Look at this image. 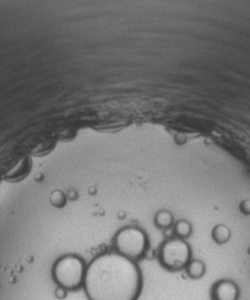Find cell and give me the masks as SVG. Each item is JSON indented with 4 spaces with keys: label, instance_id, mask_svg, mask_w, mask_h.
Masks as SVG:
<instances>
[{
    "label": "cell",
    "instance_id": "8fae6325",
    "mask_svg": "<svg viewBox=\"0 0 250 300\" xmlns=\"http://www.w3.org/2000/svg\"><path fill=\"white\" fill-rule=\"evenodd\" d=\"M241 210L243 211L246 214H250V202L249 200H246L241 204Z\"/></svg>",
    "mask_w": 250,
    "mask_h": 300
},
{
    "label": "cell",
    "instance_id": "6da1fadb",
    "mask_svg": "<svg viewBox=\"0 0 250 300\" xmlns=\"http://www.w3.org/2000/svg\"><path fill=\"white\" fill-rule=\"evenodd\" d=\"M84 283L89 300H137L142 277L132 260L119 253H107L91 262Z\"/></svg>",
    "mask_w": 250,
    "mask_h": 300
},
{
    "label": "cell",
    "instance_id": "ba28073f",
    "mask_svg": "<svg viewBox=\"0 0 250 300\" xmlns=\"http://www.w3.org/2000/svg\"><path fill=\"white\" fill-rule=\"evenodd\" d=\"M188 277L192 279H200L205 274V264L199 260L190 261V263L186 267Z\"/></svg>",
    "mask_w": 250,
    "mask_h": 300
},
{
    "label": "cell",
    "instance_id": "52a82bcc",
    "mask_svg": "<svg viewBox=\"0 0 250 300\" xmlns=\"http://www.w3.org/2000/svg\"><path fill=\"white\" fill-rule=\"evenodd\" d=\"M230 236L231 232L230 230H229V227L223 224L217 225V226H214V230H212V238H214V242L218 243V244H224V243H227L228 241L230 240Z\"/></svg>",
    "mask_w": 250,
    "mask_h": 300
},
{
    "label": "cell",
    "instance_id": "8992f818",
    "mask_svg": "<svg viewBox=\"0 0 250 300\" xmlns=\"http://www.w3.org/2000/svg\"><path fill=\"white\" fill-rule=\"evenodd\" d=\"M155 225L160 229H169L174 223V218H173V214L167 210H161L155 214V218H154Z\"/></svg>",
    "mask_w": 250,
    "mask_h": 300
},
{
    "label": "cell",
    "instance_id": "5b68a950",
    "mask_svg": "<svg viewBox=\"0 0 250 300\" xmlns=\"http://www.w3.org/2000/svg\"><path fill=\"white\" fill-rule=\"evenodd\" d=\"M238 296V289L232 281H218L212 288V297L214 300H236Z\"/></svg>",
    "mask_w": 250,
    "mask_h": 300
},
{
    "label": "cell",
    "instance_id": "277c9868",
    "mask_svg": "<svg viewBox=\"0 0 250 300\" xmlns=\"http://www.w3.org/2000/svg\"><path fill=\"white\" fill-rule=\"evenodd\" d=\"M191 259V248L181 238L166 241L160 249V261L167 269L181 270L187 267Z\"/></svg>",
    "mask_w": 250,
    "mask_h": 300
},
{
    "label": "cell",
    "instance_id": "7a4b0ae2",
    "mask_svg": "<svg viewBox=\"0 0 250 300\" xmlns=\"http://www.w3.org/2000/svg\"><path fill=\"white\" fill-rule=\"evenodd\" d=\"M86 268L81 257L69 254L55 262L53 278L63 291H75L85 281Z\"/></svg>",
    "mask_w": 250,
    "mask_h": 300
},
{
    "label": "cell",
    "instance_id": "30bf717a",
    "mask_svg": "<svg viewBox=\"0 0 250 300\" xmlns=\"http://www.w3.org/2000/svg\"><path fill=\"white\" fill-rule=\"evenodd\" d=\"M50 200H52V204L54 206H57V207H61L66 204V195L65 193L61 191H55L52 193V197H50Z\"/></svg>",
    "mask_w": 250,
    "mask_h": 300
},
{
    "label": "cell",
    "instance_id": "9c48e42d",
    "mask_svg": "<svg viewBox=\"0 0 250 300\" xmlns=\"http://www.w3.org/2000/svg\"><path fill=\"white\" fill-rule=\"evenodd\" d=\"M174 232L181 240L182 238L190 237L191 234H192V225H191L190 222L185 221V219L178 221L174 225Z\"/></svg>",
    "mask_w": 250,
    "mask_h": 300
},
{
    "label": "cell",
    "instance_id": "3957f363",
    "mask_svg": "<svg viewBox=\"0 0 250 300\" xmlns=\"http://www.w3.org/2000/svg\"><path fill=\"white\" fill-rule=\"evenodd\" d=\"M114 243L121 255L135 261L144 255L148 238L143 230L136 226H126L117 232Z\"/></svg>",
    "mask_w": 250,
    "mask_h": 300
}]
</instances>
